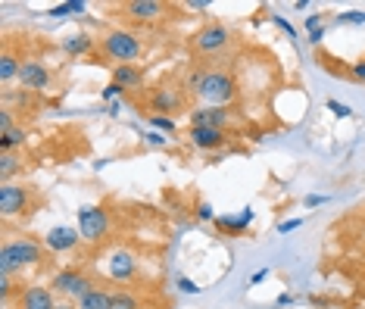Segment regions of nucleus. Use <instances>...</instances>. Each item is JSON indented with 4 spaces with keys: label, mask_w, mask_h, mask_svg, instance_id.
<instances>
[{
    "label": "nucleus",
    "mask_w": 365,
    "mask_h": 309,
    "mask_svg": "<svg viewBox=\"0 0 365 309\" xmlns=\"http://www.w3.org/2000/svg\"><path fill=\"white\" fill-rule=\"evenodd\" d=\"M44 256H47L44 240H38L31 235L10 238V240H4V247H0V272L16 275V272L35 269V265L44 263Z\"/></svg>",
    "instance_id": "1"
},
{
    "label": "nucleus",
    "mask_w": 365,
    "mask_h": 309,
    "mask_svg": "<svg viewBox=\"0 0 365 309\" xmlns=\"http://www.w3.org/2000/svg\"><path fill=\"white\" fill-rule=\"evenodd\" d=\"M101 50L106 60H113L115 66H128L135 63L140 54H144V44H140V38L135 35V31L128 29H113L106 31V35L101 38Z\"/></svg>",
    "instance_id": "2"
},
{
    "label": "nucleus",
    "mask_w": 365,
    "mask_h": 309,
    "mask_svg": "<svg viewBox=\"0 0 365 309\" xmlns=\"http://www.w3.org/2000/svg\"><path fill=\"white\" fill-rule=\"evenodd\" d=\"M237 97V81L228 69H210L200 91V100L206 106H231Z\"/></svg>",
    "instance_id": "3"
},
{
    "label": "nucleus",
    "mask_w": 365,
    "mask_h": 309,
    "mask_svg": "<svg viewBox=\"0 0 365 309\" xmlns=\"http://www.w3.org/2000/svg\"><path fill=\"white\" fill-rule=\"evenodd\" d=\"M231 41H235V35H231L228 25L206 22V25H200V29L194 31L190 47H194V54H200V56H219V54H225V50L231 47Z\"/></svg>",
    "instance_id": "4"
},
{
    "label": "nucleus",
    "mask_w": 365,
    "mask_h": 309,
    "mask_svg": "<svg viewBox=\"0 0 365 309\" xmlns=\"http://www.w3.org/2000/svg\"><path fill=\"white\" fill-rule=\"evenodd\" d=\"M91 288H97L94 278H91L85 269H72V265H66V269H60L51 278V290L56 297H66L69 303H78V300L85 297Z\"/></svg>",
    "instance_id": "5"
},
{
    "label": "nucleus",
    "mask_w": 365,
    "mask_h": 309,
    "mask_svg": "<svg viewBox=\"0 0 365 309\" xmlns=\"http://www.w3.org/2000/svg\"><path fill=\"white\" fill-rule=\"evenodd\" d=\"M78 231L88 244H101L110 235V213L101 203H88L78 210Z\"/></svg>",
    "instance_id": "6"
},
{
    "label": "nucleus",
    "mask_w": 365,
    "mask_h": 309,
    "mask_svg": "<svg viewBox=\"0 0 365 309\" xmlns=\"http://www.w3.org/2000/svg\"><path fill=\"white\" fill-rule=\"evenodd\" d=\"M35 206V188L26 185H0V216L13 219V216H29Z\"/></svg>",
    "instance_id": "7"
},
{
    "label": "nucleus",
    "mask_w": 365,
    "mask_h": 309,
    "mask_svg": "<svg viewBox=\"0 0 365 309\" xmlns=\"http://www.w3.org/2000/svg\"><path fill=\"white\" fill-rule=\"evenodd\" d=\"M147 106H150V116H172V119H175L178 113L187 110V94L181 88L160 85V88L150 91V97H147Z\"/></svg>",
    "instance_id": "8"
},
{
    "label": "nucleus",
    "mask_w": 365,
    "mask_h": 309,
    "mask_svg": "<svg viewBox=\"0 0 365 309\" xmlns=\"http://www.w3.org/2000/svg\"><path fill=\"white\" fill-rule=\"evenodd\" d=\"M106 272H110V278L115 285H131L140 272V263L128 247H115L113 253L106 256Z\"/></svg>",
    "instance_id": "9"
},
{
    "label": "nucleus",
    "mask_w": 365,
    "mask_h": 309,
    "mask_svg": "<svg viewBox=\"0 0 365 309\" xmlns=\"http://www.w3.org/2000/svg\"><path fill=\"white\" fill-rule=\"evenodd\" d=\"M16 81H19V88L31 91V94H41V91H51L53 88V72L47 69L44 63H38V60H26Z\"/></svg>",
    "instance_id": "10"
},
{
    "label": "nucleus",
    "mask_w": 365,
    "mask_h": 309,
    "mask_svg": "<svg viewBox=\"0 0 365 309\" xmlns=\"http://www.w3.org/2000/svg\"><path fill=\"white\" fill-rule=\"evenodd\" d=\"M41 240H44V247L51 250V253H69V250H76L85 238H81V231L72 228V225H56V228H51Z\"/></svg>",
    "instance_id": "11"
},
{
    "label": "nucleus",
    "mask_w": 365,
    "mask_h": 309,
    "mask_svg": "<svg viewBox=\"0 0 365 309\" xmlns=\"http://www.w3.org/2000/svg\"><path fill=\"white\" fill-rule=\"evenodd\" d=\"M190 125H203V128H222L228 131L231 125V110L228 106H194V110L187 113Z\"/></svg>",
    "instance_id": "12"
},
{
    "label": "nucleus",
    "mask_w": 365,
    "mask_h": 309,
    "mask_svg": "<svg viewBox=\"0 0 365 309\" xmlns=\"http://www.w3.org/2000/svg\"><path fill=\"white\" fill-rule=\"evenodd\" d=\"M169 13V6L160 4V0H131V4H122V16L131 22H156Z\"/></svg>",
    "instance_id": "13"
},
{
    "label": "nucleus",
    "mask_w": 365,
    "mask_h": 309,
    "mask_svg": "<svg viewBox=\"0 0 365 309\" xmlns=\"http://www.w3.org/2000/svg\"><path fill=\"white\" fill-rule=\"evenodd\" d=\"M253 219H256L253 206H244V210H237V213H222V216H219V219H215L212 225L222 231V235L237 238V235H244V231L250 228Z\"/></svg>",
    "instance_id": "14"
},
{
    "label": "nucleus",
    "mask_w": 365,
    "mask_h": 309,
    "mask_svg": "<svg viewBox=\"0 0 365 309\" xmlns=\"http://www.w3.org/2000/svg\"><path fill=\"white\" fill-rule=\"evenodd\" d=\"M187 141H190V147H197V150H219V147L228 144V131L203 128V125H190Z\"/></svg>",
    "instance_id": "15"
},
{
    "label": "nucleus",
    "mask_w": 365,
    "mask_h": 309,
    "mask_svg": "<svg viewBox=\"0 0 365 309\" xmlns=\"http://www.w3.org/2000/svg\"><path fill=\"white\" fill-rule=\"evenodd\" d=\"M19 309H56V294L44 285H29L19 290Z\"/></svg>",
    "instance_id": "16"
},
{
    "label": "nucleus",
    "mask_w": 365,
    "mask_h": 309,
    "mask_svg": "<svg viewBox=\"0 0 365 309\" xmlns=\"http://www.w3.org/2000/svg\"><path fill=\"white\" fill-rule=\"evenodd\" d=\"M144 69L135 63H128V66H113V81L119 85L122 91H140L144 88Z\"/></svg>",
    "instance_id": "17"
},
{
    "label": "nucleus",
    "mask_w": 365,
    "mask_h": 309,
    "mask_svg": "<svg viewBox=\"0 0 365 309\" xmlns=\"http://www.w3.org/2000/svg\"><path fill=\"white\" fill-rule=\"evenodd\" d=\"M91 50H94V38L88 31H72V35L63 38V54L69 56H88Z\"/></svg>",
    "instance_id": "18"
},
{
    "label": "nucleus",
    "mask_w": 365,
    "mask_h": 309,
    "mask_svg": "<svg viewBox=\"0 0 365 309\" xmlns=\"http://www.w3.org/2000/svg\"><path fill=\"white\" fill-rule=\"evenodd\" d=\"M76 306H78V309H113V290H106V288H91Z\"/></svg>",
    "instance_id": "19"
},
{
    "label": "nucleus",
    "mask_w": 365,
    "mask_h": 309,
    "mask_svg": "<svg viewBox=\"0 0 365 309\" xmlns=\"http://www.w3.org/2000/svg\"><path fill=\"white\" fill-rule=\"evenodd\" d=\"M206 66H190L187 75L181 78V91H185L187 97H200V91H203V81H206Z\"/></svg>",
    "instance_id": "20"
},
{
    "label": "nucleus",
    "mask_w": 365,
    "mask_h": 309,
    "mask_svg": "<svg viewBox=\"0 0 365 309\" xmlns=\"http://www.w3.org/2000/svg\"><path fill=\"white\" fill-rule=\"evenodd\" d=\"M22 63H26V60H19L13 50H4V56H0V81H4V85H10L13 78H19Z\"/></svg>",
    "instance_id": "21"
},
{
    "label": "nucleus",
    "mask_w": 365,
    "mask_h": 309,
    "mask_svg": "<svg viewBox=\"0 0 365 309\" xmlns=\"http://www.w3.org/2000/svg\"><path fill=\"white\" fill-rule=\"evenodd\" d=\"M22 169H26L22 153H0V181H4V185H10V178Z\"/></svg>",
    "instance_id": "22"
},
{
    "label": "nucleus",
    "mask_w": 365,
    "mask_h": 309,
    "mask_svg": "<svg viewBox=\"0 0 365 309\" xmlns=\"http://www.w3.org/2000/svg\"><path fill=\"white\" fill-rule=\"evenodd\" d=\"M29 141V131L22 128V125H16L13 131H6V135H0V153H16L22 144Z\"/></svg>",
    "instance_id": "23"
},
{
    "label": "nucleus",
    "mask_w": 365,
    "mask_h": 309,
    "mask_svg": "<svg viewBox=\"0 0 365 309\" xmlns=\"http://www.w3.org/2000/svg\"><path fill=\"white\" fill-rule=\"evenodd\" d=\"M85 10H88L85 0H66L60 6H51L47 16H51V19H63V16H85Z\"/></svg>",
    "instance_id": "24"
},
{
    "label": "nucleus",
    "mask_w": 365,
    "mask_h": 309,
    "mask_svg": "<svg viewBox=\"0 0 365 309\" xmlns=\"http://www.w3.org/2000/svg\"><path fill=\"white\" fill-rule=\"evenodd\" d=\"M144 303H140V297L135 294V290L128 288H115L113 290V309H140Z\"/></svg>",
    "instance_id": "25"
},
{
    "label": "nucleus",
    "mask_w": 365,
    "mask_h": 309,
    "mask_svg": "<svg viewBox=\"0 0 365 309\" xmlns=\"http://www.w3.org/2000/svg\"><path fill=\"white\" fill-rule=\"evenodd\" d=\"M150 128L153 131H160V135H165V138H172V135H178V122L172 119V116H150Z\"/></svg>",
    "instance_id": "26"
},
{
    "label": "nucleus",
    "mask_w": 365,
    "mask_h": 309,
    "mask_svg": "<svg viewBox=\"0 0 365 309\" xmlns=\"http://www.w3.org/2000/svg\"><path fill=\"white\" fill-rule=\"evenodd\" d=\"M4 100L6 103H16V106H31V91H26V88H19V91H4Z\"/></svg>",
    "instance_id": "27"
},
{
    "label": "nucleus",
    "mask_w": 365,
    "mask_h": 309,
    "mask_svg": "<svg viewBox=\"0 0 365 309\" xmlns=\"http://www.w3.org/2000/svg\"><path fill=\"white\" fill-rule=\"evenodd\" d=\"M337 25H365V10H346L334 16Z\"/></svg>",
    "instance_id": "28"
},
{
    "label": "nucleus",
    "mask_w": 365,
    "mask_h": 309,
    "mask_svg": "<svg viewBox=\"0 0 365 309\" xmlns=\"http://www.w3.org/2000/svg\"><path fill=\"white\" fill-rule=\"evenodd\" d=\"M13 275H6V272H0V297H4V303H10V297H13Z\"/></svg>",
    "instance_id": "29"
},
{
    "label": "nucleus",
    "mask_w": 365,
    "mask_h": 309,
    "mask_svg": "<svg viewBox=\"0 0 365 309\" xmlns=\"http://www.w3.org/2000/svg\"><path fill=\"white\" fill-rule=\"evenodd\" d=\"M197 219H200V222H215V219H219V213L212 210V203L200 200V203H197Z\"/></svg>",
    "instance_id": "30"
},
{
    "label": "nucleus",
    "mask_w": 365,
    "mask_h": 309,
    "mask_svg": "<svg viewBox=\"0 0 365 309\" xmlns=\"http://www.w3.org/2000/svg\"><path fill=\"white\" fill-rule=\"evenodd\" d=\"M325 106H328V110L337 116V119H350V116H353V110H350V106H346V103H340V100H334V97H331Z\"/></svg>",
    "instance_id": "31"
},
{
    "label": "nucleus",
    "mask_w": 365,
    "mask_h": 309,
    "mask_svg": "<svg viewBox=\"0 0 365 309\" xmlns=\"http://www.w3.org/2000/svg\"><path fill=\"white\" fill-rule=\"evenodd\" d=\"M328 194H306L303 197V206H306V210H319V206H325L328 203Z\"/></svg>",
    "instance_id": "32"
},
{
    "label": "nucleus",
    "mask_w": 365,
    "mask_h": 309,
    "mask_svg": "<svg viewBox=\"0 0 365 309\" xmlns=\"http://www.w3.org/2000/svg\"><path fill=\"white\" fill-rule=\"evenodd\" d=\"M122 94H125V91H122L119 85H115V81H110V85H106V88L101 91V97L106 100V103H115V100H119Z\"/></svg>",
    "instance_id": "33"
},
{
    "label": "nucleus",
    "mask_w": 365,
    "mask_h": 309,
    "mask_svg": "<svg viewBox=\"0 0 365 309\" xmlns=\"http://www.w3.org/2000/svg\"><path fill=\"white\" fill-rule=\"evenodd\" d=\"M303 29H306V35H309V31H315V29H325V16H322V13H312V16H306Z\"/></svg>",
    "instance_id": "34"
},
{
    "label": "nucleus",
    "mask_w": 365,
    "mask_h": 309,
    "mask_svg": "<svg viewBox=\"0 0 365 309\" xmlns=\"http://www.w3.org/2000/svg\"><path fill=\"white\" fill-rule=\"evenodd\" d=\"M16 125H13V110L10 106H4V110H0V135H6V131H13Z\"/></svg>",
    "instance_id": "35"
},
{
    "label": "nucleus",
    "mask_w": 365,
    "mask_h": 309,
    "mask_svg": "<svg viewBox=\"0 0 365 309\" xmlns=\"http://www.w3.org/2000/svg\"><path fill=\"white\" fill-rule=\"evenodd\" d=\"M346 75H350L353 81H362V85H365V60L350 63V69H346Z\"/></svg>",
    "instance_id": "36"
},
{
    "label": "nucleus",
    "mask_w": 365,
    "mask_h": 309,
    "mask_svg": "<svg viewBox=\"0 0 365 309\" xmlns=\"http://www.w3.org/2000/svg\"><path fill=\"white\" fill-rule=\"evenodd\" d=\"M297 228H303V219H300V216H297V219L278 222V235H290V231H297Z\"/></svg>",
    "instance_id": "37"
},
{
    "label": "nucleus",
    "mask_w": 365,
    "mask_h": 309,
    "mask_svg": "<svg viewBox=\"0 0 365 309\" xmlns=\"http://www.w3.org/2000/svg\"><path fill=\"white\" fill-rule=\"evenodd\" d=\"M144 141H147V144H150V147H169V138L160 135V131H153V128L144 135Z\"/></svg>",
    "instance_id": "38"
},
{
    "label": "nucleus",
    "mask_w": 365,
    "mask_h": 309,
    "mask_svg": "<svg viewBox=\"0 0 365 309\" xmlns=\"http://www.w3.org/2000/svg\"><path fill=\"white\" fill-rule=\"evenodd\" d=\"M272 22H275V25H278L281 31H284L287 38H294V41H297V31H294V25H290V22L284 19V16H272Z\"/></svg>",
    "instance_id": "39"
},
{
    "label": "nucleus",
    "mask_w": 365,
    "mask_h": 309,
    "mask_svg": "<svg viewBox=\"0 0 365 309\" xmlns=\"http://www.w3.org/2000/svg\"><path fill=\"white\" fill-rule=\"evenodd\" d=\"M181 294H200V288H197V281H190V278H178L175 281Z\"/></svg>",
    "instance_id": "40"
},
{
    "label": "nucleus",
    "mask_w": 365,
    "mask_h": 309,
    "mask_svg": "<svg viewBox=\"0 0 365 309\" xmlns=\"http://www.w3.org/2000/svg\"><path fill=\"white\" fill-rule=\"evenodd\" d=\"M269 275H272V269H259V272H253V275H250V281H247V285H250V288H256V285H262V281H265V278H269Z\"/></svg>",
    "instance_id": "41"
},
{
    "label": "nucleus",
    "mask_w": 365,
    "mask_h": 309,
    "mask_svg": "<svg viewBox=\"0 0 365 309\" xmlns=\"http://www.w3.org/2000/svg\"><path fill=\"white\" fill-rule=\"evenodd\" d=\"M185 6H187V10H194V13H203V10H210L212 4H210V0H187Z\"/></svg>",
    "instance_id": "42"
},
{
    "label": "nucleus",
    "mask_w": 365,
    "mask_h": 309,
    "mask_svg": "<svg viewBox=\"0 0 365 309\" xmlns=\"http://www.w3.org/2000/svg\"><path fill=\"white\" fill-rule=\"evenodd\" d=\"M325 35H328V29H315V31H309V35H306V41H309V44H322V41H325Z\"/></svg>",
    "instance_id": "43"
},
{
    "label": "nucleus",
    "mask_w": 365,
    "mask_h": 309,
    "mask_svg": "<svg viewBox=\"0 0 365 309\" xmlns=\"http://www.w3.org/2000/svg\"><path fill=\"white\" fill-rule=\"evenodd\" d=\"M290 303H294V297H290V294H281L278 297V306H290Z\"/></svg>",
    "instance_id": "44"
},
{
    "label": "nucleus",
    "mask_w": 365,
    "mask_h": 309,
    "mask_svg": "<svg viewBox=\"0 0 365 309\" xmlns=\"http://www.w3.org/2000/svg\"><path fill=\"white\" fill-rule=\"evenodd\" d=\"M119 110H122L119 100H115V103H110V116H119Z\"/></svg>",
    "instance_id": "45"
},
{
    "label": "nucleus",
    "mask_w": 365,
    "mask_h": 309,
    "mask_svg": "<svg viewBox=\"0 0 365 309\" xmlns=\"http://www.w3.org/2000/svg\"><path fill=\"white\" fill-rule=\"evenodd\" d=\"M56 309H78L76 303H56Z\"/></svg>",
    "instance_id": "46"
}]
</instances>
